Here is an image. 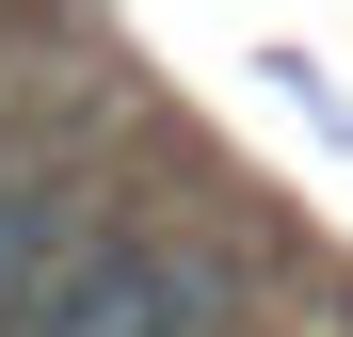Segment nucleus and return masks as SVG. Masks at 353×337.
I'll return each instance as SVG.
<instances>
[{
    "instance_id": "1",
    "label": "nucleus",
    "mask_w": 353,
    "mask_h": 337,
    "mask_svg": "<svg viewBox=\"0 0 353 337\" xmlns=\"http://www.w3.org/2000/svg\"><path fill=\"white\" fill-rule=\"evenodd\" d=\"M17 337H209V273L161 257V241H81V273Z\"/></svg>"
},
{
    "instance_id": "2",
    "label": "nucleus",
    "mask_w": 353,
    "mask_h": 337,
    "mask_svg": "<svg viewBox=\"0 0 353 337\" xmlns=\"http://www.w3.org/2000/svg\"><path fill=\"white\" fill-rule=\"evenodd\" d=\"M81 241H97V225H81V193H48V177H0V337H17V321H32V305L81 273Z\"/></svg>"
}]
</instances>
